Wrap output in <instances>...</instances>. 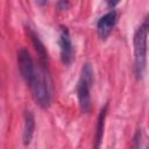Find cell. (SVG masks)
<instances>
[{
  "label": "cell",
  "mask_w": 149,
  "mask_h": 149,
  "mask_svg": "<svg viewBox=\"0 0 149 149\" xmlns=\"http://www.w3.org/2000/svg\"><path fill=\"white\" fill-rule=\"evenodd\" d=\"M35 130V116L31 111L24 112V122H23V133H22V141L24 146L30 144Z\"/></svg>",
  "instance_id": "obj_7"
},
{
  "label": "cell",
  "mask_w": 149,
  "mask_h": 149,
  "mask_svg": "<svg viewBox=\"0 0 149 149\" xmlns=\"http://www.w3.org/2000/svg\"><path fill=\"white\" fill-rule=\"evenodd\" d=\"M28 86L36 104L42 108H48L51 102V80L48 72V64L38 62L35 76Z\"/></svg>",
  "instance_id": "obj_1"
},
{
  "label": "cell",
  "mask_w": 149,
  "mask_h": 149,
  "mask_svg": "<svg viewBox=\"0 0 149 149\" xmlns=\"http://www.w3.org/2000/svg\"><path fill=\"white\" fill-rule=\"evenodd\" d=\"M69 7H70L69 0H59L57 2V8L59 10H66V9H69Z\"/></svg>",
  "instance_id": "obj_11"
},
{
  "label": "cell",
  "mask_w": 149,
  "mask_h": 149,
  "mask_svg": "<svg viewBox=\"0 0 149 149\" xmlns=\"http://www.w3.org/2000/svg\"><path fill=\"white\" fill-rule=\"evenodd\" d=\"M58 44H59V50H61V59L63 64L69 65L73 59V47L71 42L70 31L66 27H61Z\"/></svg>",
  "instance_id": "obj_5"
},
{
  "label": "cell",
  "mask_w": 149,
  "mask_h": 149,
  "mask_svg": "<svg viewBox=\"0 0 149 149\" xmlns=\"http://www.w3.org/2000/svg\"><path fill=\"white\" fill-rule=\"evenodd\" d=\"M115 23H116V12L115 10H111V12L106 13L105 15H102L97 22L98 36L101 40H106L111 35Z\"/></svg>",
  "instance_id": "obj_6"
},
{
  "label": "cell",
  "mask_w": 149,
  "mask_h": 149,
  "mask_svg": "<svg viewBox=\"0 0 149 149\" xmlns=\"http://www.w3.org/2000/svg\"><path fill=\"white\" fill-rule=\"evenodd\" d=\"M107 108H108V104H105V106L100 109L99 116H98V121H97V130H95V148L100 147V143L102 141V136H104V129H105V119L107 115Z\"/></svg>",
  "instance_id": "obj_9"
},
{
  "label": "cell",
  "mask_w": 149,
  "mask_h": 149,
  "mask_svg": "<svg viewBox=\"0 0 149 149\" xmlns=\"http://www.w3.org/2000/svg\"><path fill=\"white\" fill-rule=\"evenodd\" d=\"M134 142H135V144H134L135 148H141L142 147V144H141V142H142V132L140 129L136 132V134L134 136Z\"/></svg>",
  "instance_id": "obj_10"
},
{
  "label": "cell",
  "mask_w": 149,
  "mask_h": 149,
  "mask_svg": "<svg viewBox=\"0 0 149 149\" xmlns=\"http://www.w3.org/2000/svg\"><path fill=\"white\" fill-rule=\"evenodd\" d=\"M36 2H37L40 6H44V5H47L48 0H36Z\"/></svg>",
  "instance_id": "obj_13"
},
{
  "label": "cell",
  "mask_w": 149,
  "mask_h": 149,
  "mask_svg": "<svg viewBox=\"0 0 149 149\" xmlns=\"http://www.w3.org/2000/svg\"><path fill=\"white\" fill-rule=\"evenodd\" d=\"M29 36L31 38V42L34 44V48L38 55V62L42 64H48V52L42 43V41L38 38L37 34L35 31H33L31 29H29Z\"/></svg>",
  "instance_id": "obj_8"
},
{
  "label": "cell",
  "mask_w": 149,
  "mask_h": 149,
  "mask_svg": "<svg viewBox=\"0 0 149 149\" xmlns=\"http://www.w3.org/2000/svg\"><path fill=\"white\" fill-rule=\"evenodd\" d=\"M93 84V70L90 63H85L81 68L80 77L77 83V97L80 111L87 113L91 109V86Z\"/></svg>",
  "instance_id": "obj_3"
},
{
  "label": "cell",
  "mask_w": 149,
  "mask_h": 149,
  "mask_svg": "<svg viewBox=\"0 0 149 149\" xmlns=\"http://www.w3.org/2000/svg\"><path fill=\"white\" fill-rule=\"evenodd\" d=\"M17 64H19V70L20 73L23 78V80L27 83V85L33 80L37 65L33 61L30 54L26 49H20L17 51Z\"/></svg>",
  "instance_id": "obj_4"
},
{
  "label": "cell",
  "mask_w": 149,
  "mask_h": 149,
  "mask_svg": "<svg viewBox=\"0 0 149 149\" xmlns=\"http://www.w3.org/2000/svg\"><path fill=\"white\" fill-rule=\"evenodd\" d=\"M148 17L137 27L134 34V72L137 79H142L147 68V38H148Z\"/></svg>",
  "instance_id": "obj_2"
},
{
  "label": "cell",
  "mask_w": 149,
  "mask_h": 149,
  "mask_svg": "<svg viewBox=\"0 0 149 149\" xmlns=\"http://www.w3.org/2000/svg\"><path fill=\"white\" fill-rule=\"evenodd\" d=\"M120 1H121V0H107V5H108L111 8H114V7H116V6L120 3Z\"/></svg>",
  "instance_id": "obj_12"
}]
</instances>
